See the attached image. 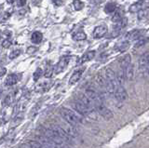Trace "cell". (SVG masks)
Segmentation results:
<instances>
[{
  "instance_id": "6da1fadb",
  "label": "cell",
  "mask_w": 149,
  "mask_h": 148,
  "mask_svg": "<svg viewBox=\"0 0 149 148\" xmlns=\"http://www.w3.org/2000/svg\"><path fill=\"white\" fill-rule=\"evenodd\" d=\"M60 114L65 121L74 127L77 126L78 124H80L82 122V119L79 117V115H77L76 113L73 112L72 110H70L68 108H65V107L61 108Z\"/></svg>"
},
{
  "instance_id": "7a4b0ae2",
  "label": "cell",
  "mask_w": 149,
  "mask_h": 148,
  "mask_svg": "<svg viewBox=\"0 0 149 148\" xmlns=\"http://www.w3.org/2000/svg\"><path fill=\"white\" fill-rule=\"evenodd\" d=\"M94 107L97 111V113L101 115L102 117L106 120H110L114 117V115L112 113V111L110 109H108L104 105V101H98V103L94 104Z\"/></svg>"
},
{
  "instance_id": "3957f363",
  "label": "cell",
  "mask_w": 149,
  "mask_h": 148,
  "mask_svg": "<svg viewBox=\"0 0 149 148\" xmlns=\"http://www.w3.org/2000/svg\"><path fill=\"white\" fill-rule=\"evenodd\" d=\"M43 134L45 136L48 137L49 140L52 141L56 145H62V143H63V140L62 138L60 137L59 134L56 132L54 129H52L51 128L49 129H44L43 131Z\"/></svg>"
},
{
  "instance_id": "277c9868",
  "label": "cell",
  "mask_w": 149,
  "mask_h": 148,
  "mask_svg": "<svg viewBox=\"0 0 149 148\" xmlns=\"http://www.w3.org/2000/svg\"><path fill=\"white\" fill-rule=\"evenodd\" d=\"M105 79L107 82H109L110 84L115 88V90L116 89V87L119 85L118 82V78H116V73L112 70L111 68H107L105 70Z\"/></svg>"
},
{
  "instance_id": "5b68a950",
  "label": "cell",
  "mask_w": 149,
  "mask_h": 148,
  "mask_svg": "<svg viewBox=\"0 0 149 148\" xmlns=\"http://www.w3.org/2000/svg\"><path fill=\"white\" fill-rule=\"evenodd\" d=\"M114 96L118 101H123L125 100H127L128 94L126 90L123 88V85H118L116 87V89L115 90V92H114Z\"/></svg>"
},
{
  "instance_id": "8992f818",
  "label": "cell",
  "mask_w": 149,
  "mask_h": 148,
  "mask_svg": "<svg viewBox=\"0 0 149 148\" xmlns=\"http://www.w3.org/2000/svg\"><path fill=\"white\" fill-rule=\"evenodd\" d=\"M37 142H39L41 143L43 148H57V145L51 140H49L48 137L45 136L44 134L37 135Z\"/></svg>"
},
{
  "instance_id": "52a82bcc",
  "label": "cell",
  "mask_w": 149,
  "mask_h": 148,
  "mask_svg": "<svg viewBox=\"0 0 149 148\" xmlns=\"http://www.w3.org/2000/svg\"><path fill=\"white\" fill-rule=\"evenodd\" d=\"M69 61H70V57L69 56H63L61 58V60L59 61V63H57V65H56L55 67V74H60V73H62L65 68L67 67L68 65V63H69Z\"/></svg>"
},
{
  "instance_id": "ba28073f",
  "label": "cell",
  "mask_w": 149,
  "mask_h": 148,
  "mask_svg": "<svg viewBox=\"0 0 149 148\" xmlns=\"http://www.w3.org/2000/svg\"><path fill=\"white\" fill-rule=\"evenodd\" d=\"M107 33V27L106 25H99L95 27L94 31H93V38L98 39V38H102L105 34Z\"/></svg>"
},
{
  "instance_id": "9c48e42d",
  "label": "cell",
  "mask_w": 149,
  "mask_h": 148,
  "mask_svg": "<svg viewBox=\"0 0 149 148\" xmlns=\"http://www.w3.org/2000/svg\"><path fill=\"white\" fill-rule=\"evenodd\" d=\"M84 70H85V68H81V69H78L77 71H74L69 79V85H74V84H76L77 82H78L83 75Z\"/></svg>"
},
{
  "instance_id": "30bf717a",
  "label": "cell",
  "mask_w": 149,
  "mask_h": 148,
  "mask_svg": "<svg viewBox=\"0 0 149 148\" xmlns=\"http://www.w3.org/2000/svg\"><path fill=\"white\" fill-rule=\"evenodd\" d=\"M130 62H132V58H130V54H126V55H124L123 57L120 58V60H119V66H120V69L124 73H125L126 68H127L130 64Z\"/></svg>"
},
{
  "instance_id": "8fae6325",
  "label": "cell",
  "mask_w": 149,
  "mask_h": 148,
  "mask_svg": "<svg viewBox=\"0 0 149 148\" xmlns=\"http://www.w3.org/2000/svg\"><path fill=\"white\" fill-rule=\"evenodd\" d=\"M138 63L140 68H146V66L149 64V51H146L142 54V56L140 57L138 61Z\"/></svg>"
},
{
  "instance_id": "7c38bea8",
  "label": "cell",
  "mask_w": 149,
  "mask_h": 148,
  "mask_svg": "<svg viewBox=\"0 0 149 148\" xmlns=\"http://www.w3.org/2000/svg\"><path fill=\"white\" fill-rule=\"evenodd\" d=\"M19 81V76L16 74H10L8 75L6 78V81H5V85L6 86H13L17 84V82Z\"/></svg>"
},
{
  "instance_id": "4fadbf2b",
  "label": "cell",
  "mask_w": 149,
  "mask_h": 148,
  "mask_svg": "<svg viewBox=\"0 0 149 148\" xmlns=\"http://www.w3.org/2000/svg\"><path fill=\"white\" fill-rule=\"evenodd\" d=\"M95 81L98 84V86H99L102 90L105 91V90H106V79H104V76H102L101 74H98V75L96 76Z\"/></svg>"
},
{
  "instance_id": "5bb4252c",
  "label": "cell",
  "mask_w": 149,
  "mask_h": 148,
  "mask_svg": "<svg viewBox=\"0 0 149 148\" xmlns=\"http://www.w3.org/2000/svg\"><path fill=\"white\" fill-rule=\"evenodd\" d=\"M133 75H134V67L132 65V63H130L125 70V78L128 81H130L133 78Z\"/></svg>"
},
{
  "instance_id": "9a60e30c",
  "label": "cell",
  "mask_w": 149,
  "mask_h": 148,
  "mask_svg": "<svg viewBox=\"0 0 149 148\" xmlns=\"http://www.w3.org/2000/svg\"><path fill=\"white\" fill-rule=\"evenodd\" d=\"M42 39H43V35H42L40 32H34V33L32 34L31 40H32V42L34 44L41 43Z\"/></svg>"
},
{
  "instance_id": "2e32d148",
  "label": "cell",
  "mask_w": 149,
  "mask_h": 148,
  "mask_svg": "<svg viewBox=\"0 0 149 148\" xmlns=\"http://www.w3.org/2000/svg\"><path fill=\"white\" fill-rule=\"evenodd\" d=\"M95 56V51H88L87 53H85L83 55V56L81 57L80 59V63H86V62H88L91 61V60H92L93 58H94Z\"/></svg>"
},
{
  "instance_id": "e0dca14e",
  "label": "cell",
  "mask_w": 149,
  "mask_h": 148,
  "mask_svg": "<svg viewBox=\"0 0 149 148\" xmlns=\"http://www.w3.org/2000/svg\"><path fill=\"white\" fill-rule=\"evenodd\" d=\"M86 38H87V35L85 34V32H83V31H78L73 35V39L74 41H82V40H85Z\"/></svg>"
},
{
  "instance_id": "ac0fdd59",
  "label": "cell",
  "mask_w": 149,
  "mask_h": 148,
  "mask_svg": "<svg viewBox=\"0 0 149 148\" xmlns=\"http://www.w3.org/2000/svg\"><path fill=\"white\" fill-rule=\"evenodd\" d=\"M116 10V3H108L106 4L105 7H104V12L109 14V13L112 12H115Z\"/></svg>"
},
{
  "instance_id": "d6986e66",
  "label": "cell",
  "mask_w": 149,
  "mask_h": 148,
  "mask_svg": "<svg viewBox=\"0 0 149 148\" xmlns=\"http://www.w3.org/2000/svg\"><path fill=\"white\" fill-rule=\"evenodd\" d=\"M142 4H143V2H141V1H139L138 3H135V4H133V5H132L130 7V12H132V13H135V12H139L140 10H142Z\"/></svg>"
},
{
  "instance_id": "ffe728a7",
  "label": "cell",
  "mask_w": 149,
  "mask_h": 148,
  "mask_svg": "<svg viewBox=\"0 0 149 148\" xmlns=\"http://www.w3.org/2000/svg\"><path fill=\"white\" fill-rule=\"evenodd\" d=\"M140 32L139 31H137V30H133V31H132L130 33H129V35H128V38H129V39H130V40H136V39H138V38H140Z\"/></svg>"
},
{
  "instance_id": "44dd1931",
  "label": "cell",
  "mask_w": 149,
  "mask_h": 148,
  "mask_svg": "<svg viewBox=\"0 0 149 148\" xmlns=\"http://www.w3.org/2000/svg\"><path fill=\"white\" fill-rule=\"evenodd\" d=\"M73 5H74V8L76 10H81L84 8V4L82 1H80V0H74Z\"/></svg>"
},
{
  "instance_id": "7402d4cb",
  "label": "cell",
  "mask_w": 149,
  "mask_h": 148,
  "mask_svg": "<svg viewBox=\"0 0 149 148\" xmlns=\"http://www.w3.org/2000/svg\"><path fill=\"white\" fill-rule=\"evenodd\" d=\"M148 11L149 10H141L139 11V14H138V19L140 21H143L144 19H146L147 17V14H148Z\"/></svg>"
},
{
  "instance_id": "603a6c76",
  "label": "cell",
  "mask_w": 149,
  "mask_h": 148,
  "mask_svg": "<svg viewBox=\"0 0 149 148\" xmlns=\"http://www.w3.org/2000/svg\"><path fill=\"white\" fill-rule=\"evenodd\" d=\"M21 53H22V50H21V49H13L12 51H11L10 53H9L8 57H9V59L13 60V59H15V58H17V57L20 56Z\"/></svg>"
},
{
  "instance_id": "cb8c5ba5",
  "label": "cell",
  "mask_w": 149,
  "mask_h": 148,
  "mask_svg": "<svg viewBox=\"0 0 149 148\" xmlns=\"http://www.w3.org/2000/svg\"><path fill=\"white\" fill-rule=\"evenodd\" d=\"M42 74H43V71H42L41 68H37L36 72L34 73V75H33V77H34V80L35 81H37L41 77Z\"/></svg>"
},
{
  "instance_id": "d4e9b609",
  "label": "cell",
  "mask_w": 149,
  "mask_h": 148,
  "mask_svg": "<svg viewBox=\"0 0 149 148\" xmlns=\"http://www.w3.org/2000/svg\"><path fill=\"white\" fill-rule=\"evenodd\" d=\"M130 47V44L128 41H125V42H122L119 46H118V49L120 51H125V50H127L128 48Z\"/></svg>"
},
{
  "instance_id": "484cf974",
  "label": "cell",
  "mask_w": 149,
  "mask_h": 148,
  "mask_svg": "<svg viewBox=\"0 0 149 148\" xmlns=\"http://www.w3.org/2000/svg\"><path fill=\"white\" fill-rule=\"evenodd\" d=\"M28 145H30L31 148H43V146L41 145V143L37 141H32V142H29Z\"/></svg>"
},
{
  "instance_id": "4316f807",
  "label": "cell",
  "mask_w": 149,
  "mask_h": 148,
  "mask_svg": "<svg viewBox=\"0 0 149 148\" xmlns=\"http://www.w3.org/2000/svg\"><path fill=\"white\" fill-rule=\"evenodd\" d=\"M121 20H122V18H121V15H120V13L119 12H116L115 14H114V16L112 17V22H119Z\"/></svg>"
},
{
  "instance_id": "83f0119b",
  "label": "cell",
  "mask_w": 149,
  "mask_h": 148,
  "mask_svg": "<svg viewBox=\"0 0 149 148\" xmlns=\"http://www.w3.org/2000/svg\"><path fill=\"white\" fill-rule=\"evenodd\" d=\"M54 72V68L53 67H49L48 69L46 70V73H45V76L46 77H50L51 76H52V74Z\"/></svg>"
},
{
  "instance_id": "f1b7e54d",
  "label": "cell",
  "mask_w": 149,
  "mask_h": 148,
  "mask_svg": "<svg viewBox=\"0 0 149 148\" xmlns=\"http://www.w3.org/2000/svg\"><path fill=\"white\" fill-rule=\"evenodd\" d=\"M10 45H11V42H10V40H9L8 38L2 41V47L5 48V49L9 48V47H10Z\"/></svg>"
},
{
  "instance_id": "f546056e",
  "label": "cell",
  "mask_w": 149,
  "mask_h": 148,
  "mask_svg": "<svg viewBox=\"0 0 149 148\" xmlns=\"http://www.w3.org/2000/svg\"><path fill=\"white\" fill-rule=\"evenodd\" d=\"M147 39H139L138 41H137V43L135 44V47L136 48H138V47H142L143 45H144V44H146L147 42Z\"/></svg>"
},
{
  "instance_id": "4dcf8cb0",
  "label": "cell",
  "mask_w": 149,
  "mask_h": 148,
  "mask_svg": "<svg viewBox=\"0 0 149 148\" xmlns=\"http://www.w3.org/2000/svg\"><path fill=\"white\" fill-rule=\"evenodd\" d=\"M11 103V98L10 96H7L4 100V105H9Z\"/></svg>"
},
{
  "instance_id": "1f68e13d",
  "label": "cell",
  "mask_w": 149,
  "mask_h": 148,
  "mask_svg": "<svg viewBox=\"0 0 149 148\" xmlns=\"http://www.w3.org/2000/svg\"><path fill=\"white\" fill-rule=\"evenodd\" d=\"M53 2L56 6H63L64 3V0H53Z\"/></svg>"
},
{
  "instance_id": "d6a6232c",
  "label": "cell",
  "mask_w": 149,
  "mask_h": 148,
  "mask_svg": "<svg viewBox=\"0 0 149 148\" xmlns=\"http://www.w3.org/2000/svg\"><path fill=\"white\" fill-rule=\"evenodd\" d=\"M57 148H71V147H70L66 142H63V143H62V145H57Z\"/></svg>"
},
{
  "instance_id": "836d02e7",
  "label": "cell",
  "mask_w": 149,
  "mask_h": 148,
  "mask_svg": "<svg viewBox=\"0 0 149 148\" xmlns=\"http://www.w3.org/2000/svg\"><path fill=\"white\" fill-rule=\"evenodd\" d=\"M36 49H36V47H32V48L30 47V48H28V50H27V52H28V53H29V54H30L31 52L33 53V52H35V51H36Z\"/></svg>"
},
{
  "instance_id": "e575fe53",
  "label": "cell",
  "mask_w": 149,
  "mask_h": 148,
  "mask_svg": "<svg viewBox=\"0 0 149 148\" xmlns=\"http://www.w3.org/2000/svg\"><path fill=\"white\" fill-rule=\"evenodd\" d=\"M6 68H2L1 70H0V76H4L5 74H6Z\"/></svg>"
},
{
  "instance_id": "d590c367",
  "label": "cell",
  "mask_w": 149,
  "mask_h": 148,
  "mask_svg": "<svg viewBox=\"0 0 149 148\" xmlns=\"http://www.w3.org/2000/svg\"><path fill=\"white\" fill-rule=\"evenodd\" d=\"M26 3V0H19V4H20V6H24Z\"/></svg>"
},
{
  "instance_id": "8d00e7d4",
  "label": "cell",
  "mask_w": 149,
  "mask_h": 148,
  "mask_svg": "<svg viewBox=\"0 0 149 148\" xmlns=\"http://www.w3.org/2000/svg\"><path fill=\"white\" fill-rule=\"evenodd\" d=\"M21 148H31L29 145H22Z\"/></svg>"
},
{
  "instance_id": "74e56055",
  "label": "cell",
  "mask_w": 149,
  "mask_h": 148,
  "mask_svg": "<svg viewBox=\"0 0 149 148\" xmlns=\"http://www.w3.org/2000/svg\"><path fill=\"white\" fill-rule=\"evenodd\" d=\"M13 1H14V0H7V2H8V4H10V5L13 3Z\"/></svg>"
},
{
  "instance_id": "f35d334b",
  "label": "cell",
  "mask_w": 149,
  "mask_h": 148,
  "mask_svg": "<svg viewBox=\"0 0 149 148\" xmlns=\"http://www.w3.org/2000/svg\"><path fill=\"white\" fill-rule=\"evenodd\" d=\"M1 97H2V93H1V91H0V99H1Z\"/></svg>"
},
{
  "instance_id": "ab89813d",
  "label": "cell",
  "mask_w": 149,
  "mask_h": 148,
  "mask_svg": "<svg viewBox=\"0 0 149 148\" xmlns=\"http://www.w3.org/2000/svg\"><path fill=\"white\" fill-rule=\"evenodd\" d=\"M139 1H141V2H143V1H144V0H139Z\"/></svg>"
}]
</instances>
